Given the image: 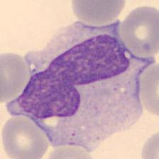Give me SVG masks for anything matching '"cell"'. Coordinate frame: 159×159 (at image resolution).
I'll return each mask as SVG.
<instances>
[{
    "mask_svg": "<svg viewBox=\"0 0 159 159\" xmlns=\"http://www.w3.org/2000/svg\"><path fill=\"white\" fill-rule=\"evenodd\" d=\"M158 17L156 9L139 7L131 11L119 25V39L134 56L141 58H151L158 53Z\"/></svg>",
    "mask_w": 159,
    "mask_h": 159,
    "instance_id": "cell-1",
    "label": "cell"
},
{
    "mask_svg": "<svg viewBox=\"0 0 159 159\" xmlns=\"http://www.w3.org/2000/svg\"><path fill=\"white\" fill-rule=\"evenodd\" d=\"M2 135L5 151L13 158H41L49 146L48 136L43 129L25 116L10 119Z\"/></svg>",
    "mask_w": 159,
    "mask_h": 159,
    "instance_id": "cell-2",
    "label": "cell"
},
{
    "mask_svg": "<svg viewBox=\"0 0 159 159\" xmlns=\"http://www.w3.org/2000/svg\"><path fill=\"white\" fill-rule=\"evenodd\" d=\"M29 66L21 56L4 54L1 56V101L16 98L22 93L31 78Z\"/></svg>",
    "mask_w": 159,
    "mask_h": 159,
    "instance_id": "cell-3",
    "label": "cell"
},
{
    "mask_svg": "<svg viewBox=\"0 0 159 159\" xmlns=\"http://www.w3.org/2000/svg\"><path fill=\"white\" fill-rule=\"evenodd\" d=\"M74 13L89 24L102 25L112 21L123 9L124 1H73Z\"/></svg>",
    "mask_w": 159,
    "mask_h": 159,
    "instance_id": "cell-4",
    "label": "cell"
},
{
    "mask_svg": "<svg viewBox=\"0 0 159 159\" xmlns=\"http://www.w3.org/2000/svg\"><path fill=\"white\" fill-rule=\"evenodd\" d=\"M141 98L146 108L158 115V66H148L139 82Z\"/></svg>",
    "mask_w": 159,
    "mask_h": 159,
    "instance_id": "cell-5",
    "label": "cell"
}]
</instances>
